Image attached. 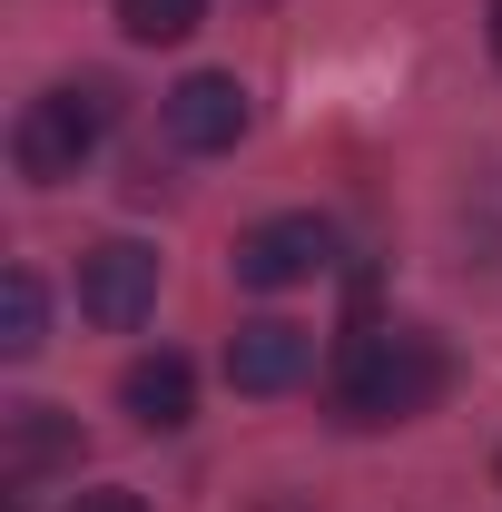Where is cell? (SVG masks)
Wrapping results in <instances>:
<instances>
[{"mask_svg":"<svg viewBox=\"0 0 502 512\" xmlns=\"http://www.w3.org/2000/svg\"><path fill=\"white\" fill-rule=\"evenodd\" d=\"M158 306V247H138V237H109V247L79 256V316L128 335V325H148Z\"/></svg>","mask_w":502,"mask_h":512,"instance_id":"277c9868","label":"cell"},{"mask_svg":"<svg viewBox=\"0 0 502 512\" xmlns=\"http://www.w3.org/2000/svg\"><path fill=\"white\" fill-rule=\"evenodd\" d=\"M119 404H128V424H148V434H178V424L197 414V365L158 345V355H138V365L119 375Z\"/></svg>","mask_w":502,"mask_h":512,"instance_id":"ba28073f","label":"cell"},{"mask_svg":"<svg viewBox=\"0 0 502 512\" xmlns=\"http://www.w3.org/2000/svg\"><path fill=\"white\" fill-rule=\"evenodd\" d=\"M158 119H168V138H178V148L217 158V148H237V138H247L256 109H247V79H237V69H188V79L158 99Z\"/></svg>","mask_w":502,"mask_h":512,"instance_id":"5b68a950","label":"cell"},{"mask_svg":"<svg viewBox=\"0 0 502 512\" xmlns=\"http://www.w3.org/2000/svg\"><path fill=\"white\" fill-rule=\"evenodd\" d=\"M40 325H50L40 276H30V266H10V276H0V355H40Z\"/></svg>","mask_w":502,"mask_h":512,"instance_id":"9c48e42d","label":"cell"},{"mask_svg":"<svg viewBox=\"0 0 502 512\" xmlns=\"http://www.w3.org/2000/svg\"><path fill=\"white\" fill-rule=\"evenodd\" d=\"M99 138H109V89H40L10 128V158H20L30 188H69Z\"/></svg>","mask_w":502,"mask_h":512,"instance_id":"7a4b0ae2","label":"cell"},{"mask_svg":"<svg viewBox=\"0 0 502 512\" xmlns=\"http://www.w3.org/2000/svg\"><path fill=\"white\" fill-rule=\"evenodd\" d=\"M493 60H502V0H493Z\"/></svg>","mask_w":502,"mask_h":512,"instance_id":"7c38bea8","label":"cell"},{"mask_svg":"<svg viewBox=\"0 0 502 512\" xmlns=\"http://www.w3.org/2000/svg\"><path fill=\"white\" fill-rule=\"evenodd\" d=\"M69 463H79V424H69L60 404H10L0 414V483L10 493H40Z\"/></svg>","mask_w":502,"mask_h":512,"instance_id":"8992f818","label":"cell"},{"mask_svg":"<svg viewBox=\"0 0 502 512\" xmlns=\"http://www.w3.org/2000/svg\"><path fill=\"white\" fill-rule=\"evenodd\" d=\"M306 365H315V335L286 316H247L227 335V384L237 394H286V384H306Z\"/></svg>","mask_w":502,"mask_h":512,"instance_id":"52a82bcc","label":"cell"},{"mask_svg":"<svg viewBox=\"0 0 502 512\" xmlns=\"http://www.w3.org/2000/svg\"><path fill=\"white\" fill-rule=\"evenodd\" d=\"M69 512H148L128 483H89V493H69Z\"/></svg>","mask_w":502,"mask_h":512,"instance_id":"8fae6325","label":"cell"},{"mask_svg":"<svg viewBox=\"0 0 502 512\" xmlns=\"http://www.w3.org/2000/svg\"><path fill=\"white\" fill-rule=\"evenodd\" d=\"M335 266V227L325 217H256L247 237H237V286H256V296H286V286H315Z\"/></svg>","mask_w":502,"mask_h":512,"instance_id":"3957f363","label":"cell"},{"mask_svg":"<svg viewBox=\"0 0 502 512\" xmlns=\"http://www.w3.org/2000/svg\"><path fill=\"white\" fill-rule=\"evenodd\" d=\"M197 20H207V0H119V30L148 40V50H158V40H188Z\"/></svg>","mask_w":502,"mask_h":512,"instance_id":"30bf717a","label":"cell"},{"mask_svg":"<svg viewBox=\"0 0 502 512\" xmlns=\"http://www.w3.org/2000/svg\"><path fill=\"white\" fill-rule=\"evenodd\" d=\"M443 394V345L424 325H375L355 306L345 345H335V414L345 424H414Z\"/></svg>","mask_w":502,"mask_h":512,"instance_id":"6da1fadb","label":"cell"}]
</instances>
